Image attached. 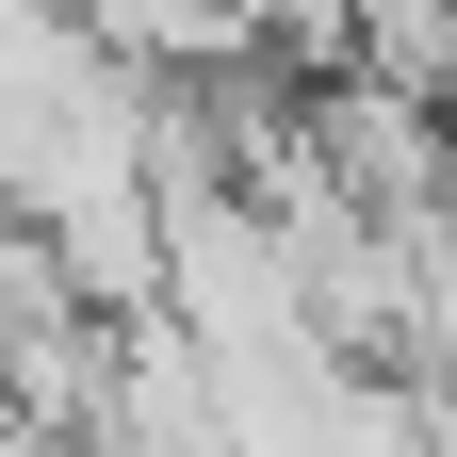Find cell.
Wrapping results in <instances>:
<instances>
[{"mask_svg":"<svg viewBox=\"0 0 457 457\" xmlns=\"http://www.w3.org/2000/svg\"><path fill=\"white\" fill-rule=\"evenodd\" d=\"M441 196H457V98H441Z\"/></svg>","mask_w":457,"mask_h":457,"instance_id":"1","label":"cell"}]
</instances>
